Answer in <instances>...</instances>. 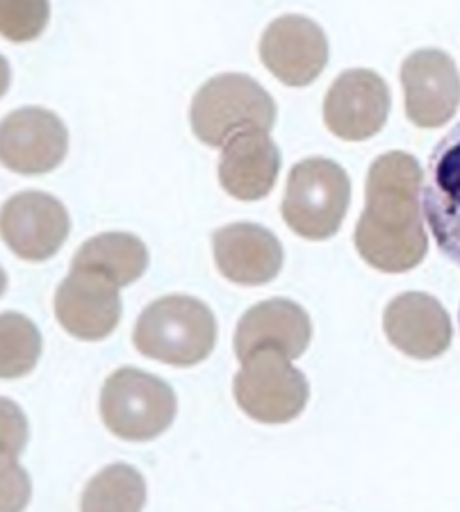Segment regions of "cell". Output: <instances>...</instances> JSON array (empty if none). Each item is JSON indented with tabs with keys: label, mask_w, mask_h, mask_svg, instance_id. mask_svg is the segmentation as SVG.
<instances>
[{
	"label": "cell",
	"mask_w": 460,
	"mask_h": 512,
	"mask_svg": "<svg viewBox=\"0 0 460 512\" xmlns=\"http://www.w3.org/2000/svg\"><path fill=\"white\" fill-rule=\"evenodd\" d=\"M57 321L78 340H103L121 319L119 287L101 274L71 269L55 294Z\"/></svg>",
	"instance_id": "cell-13"
},
{
	"label": "cell",
	"mask_w": 460,
	"mask_h": 512,
	"mask_svg": "<svg viewBox=\"0 0 460 512\" xmlns=\"http://www.w3.org/2000/svg\"><path fill=\"white\" fill-rule=\"evenodd\" d=\"M233 390L240 408L262 424H285L308 403L306 376L278 351H260L242 362Z\"/></svg>",
	"instance_id": "cell-6"
},
{
	"label": "cell",
	"mask_w": 460,
	"mask_h": 512,
	"mask_svg": "<svg viewBox=\"0 0 460 512\" xmlns=\"http://www.w3.org/2000/svg\"><path fill=\"white\" fill-rule=\"evenodd\" d=\"M278 171H281V151L262 130L240 132L221 151V187L240 201L265 198L276 185Z\"/></svg>",
	"instance_id": "cell-17"
},
{
	"label": "cell",
	"mask_w": 460,
	"mask_h": 512,
	"mask_svg": "<svg viewBox=\"0 0 460 512\" xmlns=\"http://www.w3.org/2000/svg\"><path fill=\"white\" fill-rule=\"evenodd\" d=\"M422 208L440 253L460 267V121L429 155Z\"/></svg>",
	"instance_id": "cell-7"
},
{
	"label": "cell",
	"mask_w": 460,
	"mask_h": 512,
	"mask_svg": "<svg viewBox=\"0 0 460 512\" xmlns=\"http://www.w3.org/2000/svg\"><path fill=\"white\" fill-rule=\"evenodd\" d=\"M69 151V132L44 107H21L3 119L0 158L10 171L37 176L60 167Z\"/></svg>",
	"instance_id": "cell-10"
},
{
	"label": "cell",
	"mask_w": 460,
	"mask_h": 512,
	"mask_svg": "<svg viewBox=\"0 0 460 512\" xmlns=\"http://www.w3.org/2000/svg\"><path fill=\"white\" fill-rule=\"evenodd\" d=\"M3 239L19 258L44 262L67 242L69 212L46 192H21L3 203Z\"/></svg>",
	"instance_id": "cell-11"
},
{
	"label": "cell",
	"mask_w": 460,
	"mask_h": 512,
	"mask_svg": "<svg viewBox=\"0 0 460 512\" xmlns=\"http://www.w3.org/2000/svg\"><path fill=\"white\" fill-rule=\"evenodd\" d=\"M144 476L130 465H110L98 472L82 494V512H142Z\"/></svg>",
	"instance_id": "cell-19"
},
{
	"label": "cell",
	"mask_w": 460,
	"mask_h": 512,
	"mask_svg": "<svg viewBox=\"0 0 460 512\" xmlns=\"http://www.w3.org/2000/svg\"><path fill=\"white\" fill-rule=\"evenodd\" d=\"M260 57L285 85L306 87L324 71L328 39L308 16L285 14L267 26L260 39Z\"/></svg>",
	"instance_id": "cell-12"
},
{
	"label": "cell",
	"mask_w": 460,
	"mask_h": 512,
	"mask_svg": "<svg viewBox=\"0 0 460 512\" xmlns=\"http://www.w3.org/2000/svg\"><path fill=\"white\" fill-rule=\"evenodd\" d=\"M221 274L237 285H265L283 267V246L271 230L256 224H230L212 235Z\"/></svg>",
	"instance_id": "cell-16"
},
{
	"label": "cell",
	"mask_w": 460,
	"mask_h": 512,
	"mask_svg": "<svg viewBox=\"0 0 460 512\" xmlns=\"http://www.w3.org/2000/svg\"><path fill=\"white\" fill-rule=\"evenodd\" d=\"M149 267V251L142 239L130 233H103L85 242L73 258L71 269H85L112 280L117 287L130 285Z\"/></svg>",
	"instance_id": "cell-18"
},
{
	"label": "cell",
	"mask_w": 460,
	"mask_h": 512,
	"mask_svg": "<svg viewBox=\"0 0 460 512\" xmlns=\"http://www.w3.org/2000/svg\"><path fill=\"white\" fill-rule=\"evenodd\" d=\"M401 85L406 94V114L417 128L445 126L460 105L458 66L438 48L408 55L401 64Z\"/></svg>",
	"instance_id": "cell-9"
},
{
	"label": "cell",
	"mask_w": 460,
	"mask_h": 512,
	"mask_svg": "<svg viewBox=\"0 0 460 512\" xmlns=\"http://www.w3.org/2000/svg\"><path fill=\"white\" fill-rule=\"evenodd\" d=\"M190 119L203 144L224 148L240 132L271 130L276 103L265 87L244 73H221L194 94Z\"/></svg>",
	"instance_id": "cell-3"
},
{
	"label": "cell",
	"mask_w": 460,
	"mask_h": 512,
	"mask_svg": "<svg viewBox=\"0 0 460 512\" xmlns=\"http://www.w3.org/2000/svg\"><path fill=\"white\" fill-rule=\"evenodd\" d=\"M383 328L401 353L417 360H431L451 344V319L438 299L422 292H406L385 308Z\"/></svg>",
	"instance_id": "cell-15"
},
{
	"label": "cell",
	"mask_w": 460,
	"mask_h": 512,
	"mask_svg": "<svg viewBox=\"0 0 460 512\" xmlns=\"http://www.w3.org/2000/svg\"><path fill=\"white\" fill-rule=\"evenodd\" d=\"M458 321H460V315H458Z\"/></svg>",
	"instance_id": "cell-21"
},
{
	"label": "cell",
	"mask_w": 460,
	"mask_h": 512,
	"mask_svg": "<svg viewBox=\"0 0 460 512\" xmlns=\"http://www.w3.org/2000/svg\"><path fill=\"white\" fill-rule=\"evenodd\" d=\"M351 201V180L338 162L301 160L290 171L283 196V219L294 233L322 242L342 226Z\"/></svg>",
	"instance_id": "cell-4"
},
{
	"label": "cell",
	"mask_w": 460,
	"mask_h": 512,
	"mask_svg": "<svg viewBox=\"0 0 460 512\" xmlns=\"http://www.w3.org/2000/svg\"><path fill=\"white\" fill-rule=\"evenodd\" d=\"M422 167L404 151L376 158L367 173L365 212L360 214L356 249L385 274L417 267L429 251L422 221Z\"/></svg>",
	"instance_id": "cell-1"
},
{
	"label": "cell",
	"mask_w": 460,
	"mask_h": 512,
	"mask_svg": "<svg viewBox=\"0 0 460 512\" xmlns=\"http://www.w3.org/2000/svg\"><path fill=\"white\" fill-rule=\"evenodd\" d=\"M133 342L146 358L174 367H192L215 349L217 321L199 299L171 294L153 301L139 315Z\"/></svg>",
	"instance_id": "cell-2"
},
{
	"label": "cell",
	"mask_w": 460,
	"mask_h": 512,
	"mask_svg": "<svg viewBox=\"0 0 460 512\" xmlns=\"http://www.w3.org/2000/svg\"><path fill=\"white\" fill-rule=\"evenodd\" d=\"M390 103V87L379 73L351 69L340 73L328 89L324 121L335 137L363 142L383 130Z\"/></svg>",
	"instance_id": "cell-8"
},
{
	"label": "cell",
	"mask_w": 460,
	"mask_h": 512,
	"mask_svg": "<svg viewBox=\"0 0 460 512\" xmlns=\"http://www.w3.org/2000/svg\"><path fill=\"white\" fill-rule=\"evenodd\" d=\"M0 335H3V376L16 378L28 374L41 351V337L32 321L16 312H5Z\"/></svg>",
	"instance_id": "cell-20"
},
{
	"label": "cell",
	"mask_w": 460,
	"mask_h": 512,
	"mask_svg": "<svg viewBox=\"0 0 460 512\" xmlns=\"http://www.w3.org/2000/svg\"><path fill=\"white\" fill-rule=\"evenodd\" d=\"M312 337L308 312L287 299H271L244 312L235 330V355L246 362L260 351H278L285 358H301Z\"/></svg>",
	"instance_id": "cell-14"
},
{
	"label": "cell",
	"mask_w": 460,
	"mask_h": 512,
	"mask_svg": "<svg viewBox=\"0 0 460 512\" xmlns=\"http://www.w3.org/2000/svg\"><path fill=\"white\" fill-rule=\"evenodd\" d=\"M101 415L108 431L121 440L146 442L171 426L176 394L158 376L123 367L103 385Z\"/></svg>",
	"instance_id": "cell-5"
}]
</instances>
